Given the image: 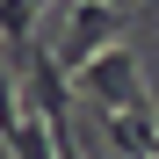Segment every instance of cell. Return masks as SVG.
Masks as SVG:
<instances>
[{
	"mask_svg": "<svg viewBox=\"0 0 159 159\" xmlns=\"http://www.w3.org/2000/svg\"><path fill=\"white\" fill-rule=\"evenodd\" d=\"M80 87L94 94V109H145V87H138V58L130 51H101V58L80 72Z\"/></svg>",
	"mask_w": 159,
	"mask_h": 159,
	"instance_id": "6da1fadb",
	"label": "cell"
},
{
	"mask_svg": "<svg viewBox=\"0 0 159 159\" xmlns=\"http://www.w3.org/2000/svg\"><path fill=\"white\" fill-rule=\"evenodd\" d=\"M116 29H123V15L109 7V0H80L72 7V36H65V72H87L101 51H109Z\"/></svg>",
	"mask_w": 159,
	"mask_h": 159,
	"instance_id": "7a4b0ae2",
	"label": "cell"
},
{
	"mask_svg": "<svg viewBox=\"0 0 159 159\" xmlns=\"http://www.w3.org/2000/svg\"><path fill=\"white\" fill-rule=\"evenodd\" d=\"M7 152H15V159H58V138H51L43 116H29L22 80H15V94H7Z\"/></svg>",
	"mask_w": 159,
	"mask_h": 159,
	"instance_id": "3957f363",
	"label": "cell"
},
{
	"mask_svg": "<svg viewBox=\"0 0 159 159\" xmlns=\"http://www.w3.org/2000/svg\"><path fill=\"white\" fill-rule=\"evenodd\" d=\"M43 7H51V0H43Z\"/></svg>",
	"mask_w": 159,
	"mask_h": 159,
	"instance_id": "277c9868",
	"label": "cell"
}]
</instances>
